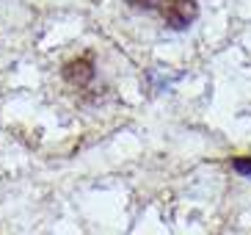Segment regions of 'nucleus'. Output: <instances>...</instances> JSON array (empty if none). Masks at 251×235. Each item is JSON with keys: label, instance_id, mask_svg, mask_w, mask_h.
<instances>
[{"label": "nucleus", "instance_id": "obj_1", "mask_svg": "<svg viewBox=\"0 0 251 235\" xmlns=\"http://www.w3.org/2000/svg\"><path fill=\"white\" fill-rule=\"evenodd\" d=\"M160 14L171 30H185L199 17V3L196 0H163Z\"/></svg>", "mask_w": 251, "mask_h": 235}, {"label": "nucleus", "instance_id": "obj_2", "mask_svg": "<svg viewBox=\"0 0 251 235\" xmlns=\"http://www.w3.org/2000/svg\"><path fill=\"white\" fill-rule=\"evenodd\" d=\"M91 78H94V61H91V56H80V59H72L64 64V81L72 83V86H86Z\"/></svg>", "mask_w": 251, "mask_h": 235}, {"label": "nucleus", "instance_id": "obj_3", "mask_svg": "<svg viewBox=\"0 0 251 235\" xmlns=\"http://www.w3.org/2000/svg\"><path fill=\"white\" fill-rule=\"evenodd\" d=\"M127 6L138 8V11H152V8H160L163 0H125Z\"/></svg>", "mask_w": 251, "mask_h": 235}, {"label": "nucleus", "instance_id": "obj_4", "mask_svg": "<svg viewBox=\"0 0 251 235\" xmlns=\"http://www.w3.org/2000/svg\"><path fill=\"white\" fill-rule=\"evenodd\" d=\"M232 166H235V172H240V175H251V158H235Z\"/></svg>", "mask_w": 251, "mask_h": 235}]
</instances>
